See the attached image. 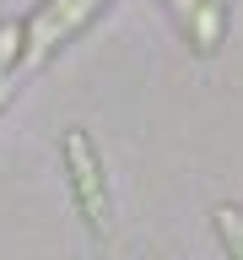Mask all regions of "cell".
Returning a JSON list of instances; mask_svg holds the SVG:
<instances>
[{"instance_id": "cell-5", "label": "cell", "mask_w": 243, "mask_h": 260, "mask_svg": "<svg viewBox=\"0 0 243 260\" xmlns=\"http://www.w3.org/2000/svg\"><path fill=\"white\" fill-rule=\"evenodd\" d=\"M16 54H22V27L16 22H0V76L16 71Z\"/></svg>"}, {"instance_id": "cell-6", "label": "cell", "mask_w": 243, "mask_h": 260, "mask_svg": "<svg viewBox=\"0 0 243 260\" xmlns=\"http://www.w3.org/2000/svg\"><path fill=\"white\" fill-rule=\"evenodd\" d=\"M168 6H173V16H178V22H189V11H194V0H168Z\"/></svg>"}, {"instance_id": "cell-1", "label": "cell", "mask_w": 243, "mask_h": 260, "mask_svg": "<svg viewBox=\"0 0 243 260\" xmlns=\"http://www.w3.org/2000/svg\"><path fill=\"white\" fill-rule=\"evenodd\" d=\"M103 0H44L38 11H32V22L22 27V60L27 65H44L54 49L70 38V32L87 22V16L97 11Z\"/></svg>"}, {"instance_id": "cell-7", "label": "cell", "mask_w": 243, "mask_h": 260, "mask_svg": "<svg viewBox=\"0 0 243 260\" xmlns=\"http://www.w3.org/2000/svg\"><path fill=\"white\" fill-rule=\"evenodd\" d=\"M11 92H16V71H11V76H0V103H6Z\"/></svg>"}, {"instance_id": "cell-2", "label": "cell", "mask_w": 243, "mask_h": 260, "mask_svg": "<svg viewBox=\"0 0 243 260\" xmlns=\"http://www.w3.org/2000/svg\"><path fill=\"white\" fill-rule=\"evenodd\" d=\"M65 162H70V190H76V201H81V217H87V228H92V233H103V222H108L103 162H97L92 141H87L81 130H70V136H65Z\"/></svg>"}, {"instance_id": "cell-3", "label": "cell", "mask_w": 243, "mask_h": 260, "mask_svg": "<svg viewBox=\"0 0 243 260\" xmlns=\"http://www.w3.org/2000/svg\"><path fill=\"white\" fill-rule=\"evenodd\" d=\"M222 22H227V0H194V11H189V38H194V49H216L222 44Z\"/></svg>"}, {"instance_id": "cell-4", "label": "cell", "mask_w": 243, "mask_h": 260, "mask_svg": "<svg viewBox=\"0 0 243 260\" xmlns=\"http://www.w3.org/2000/svg\"><path fill=\"white\" fill-rule=\"evenodd\" d=\"M211 222H216V239L232 260H243V211L238 206H216L211 211Z\"/></svg>"}]
</instances>
